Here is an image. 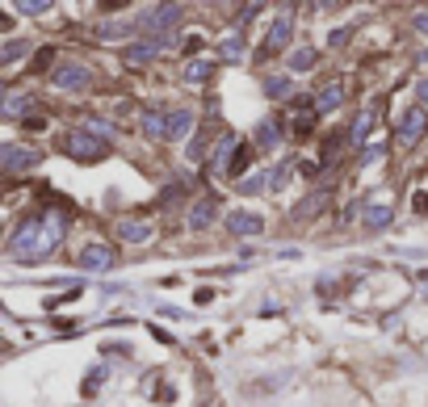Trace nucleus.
Returning a JSON list of instances; mask_svg holds the SVG:
<instances>
[{
	"label": "nucleus",
	"instance_id": "obj_1",
	"mask_svg": "<svg viewBox=\"0 0 428 407\" xmlns=\"http://www.w3.org/2000/svg\"><path fill=\"white\" fill-rule=\"evenodd\" d=\"M420 126H424V122H420V114H411V118H407V130H399V139H403V143H411V139L420 135Z\"/></svg>",
	"mask_w": 428,
	"mask_h": 407
}]
</instances>
